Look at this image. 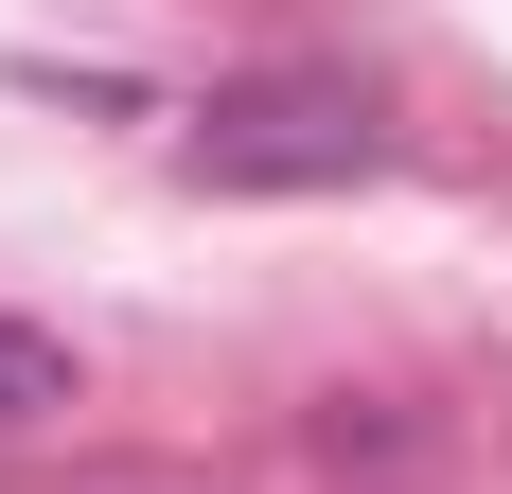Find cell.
<instances>
[{"label":"cell","mask_w":512,"mask_h":494,"mask_svg":"<svg viewBox=\"0 0 512 494\" xmlns=\"http://www.w3.org/2000/svg\"><path fill=\"white\" fill-rule=\"evenodd\" d=\"M371 159H389V124L336 71H248L177 124V177H212V195H354Z\"/></svg>","instance_id":"obj_1"},{"label":"cell","mask_w":512,"mask_h":494,"mask_svg":"<svg viewBox=\"0 0 512 494\" xmlns=\"http://www.w3.org/2000/svg\"><path fill=\"white\" fill-rule=\"evenodd\" d=\"M53 406H71V336L0 318V442H18V424H53Z\"/></svg>","instance_id":"obj_2"}]
</instances>
